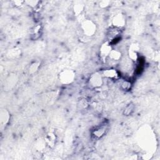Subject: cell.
Masks as SVG:
<instances>
[{"mask_svg": "<svg viewBox=\"0 0 160 160\" xmlns=\"http://www.w3.org/2000/svg\"><path fill=\"white\" fill-rule=\"evenodd\" d=\"M75 75L73 71L71 70H64L59 75V81L65 84H71L75 80Z\"/></svg>", "mask_w": 160, "mask_h": 160, "instance_id": "6da1fadb", "label": "cell"}, {"mask_svg": "<svg viewBox=\"0 0 160 160\" xmlns=\"http://www.w3.org/2000/svg\"><path fill=\"white\" fill-rule=\"evenodd\" d=\"M81 28L84 32V33L87 36H93L96 32L95 24L90 20L84 21L81 24Z\"/></svg>", "mask_w": 160, "mask_h": 160, "instance_id": "7a4b0ae2", "label": "cell"}, {"mask_svg": "<svg viewBox=\"0 0 160 160\" xmlns=\"http://www.w3.org/2000/svg\"><path fill=\"white\" fill-rule=\"evenodd\" d=\"M126 19L125 17L122 14L116 15L113 19V24L115 28H120L125 25Z\"/></svg>", "mask_w": 160, "mask_h": 160, "instance_id": "3957f363", "label": "cell"}, {"mask_svg": "<svg viewBox=\"0 0 160 160\" xmlns=\"http://www.w3.org/2000/svg\"><path fill=\"white\" fill-rule=\"evenodd\" d=\"M89 83L91 84L92 86L95 88L101 86L103 83L102 76L98 73L94 74L89 79Z\"/></svg>", "mask_w": 160, "mask_h": 160, "instance_id": "277c9868", "label": "cell"}, {"mask_svg": "<svg viewBox=\"0 0 160 160\" xmlns=\"http://www.w3.org/2000/svg\"><path fill=\"white\" fill-rule=\"evenodd\" d=\"M111 45L109 43H104L102 47H101V49H100V52H101V54L104 57H106V56H108L110 53L111 51Z\"/></svg>", "mask_w": 160, "mask_h": 160, "instance_id": "5b68a950", "label": "cell"}, {"mask_svg": "<svg viewBox=\"0 0 160 160\" xmlns=\"http://www.w3.org/2000/svg\"><path fill=\"white\" fill-rule=\"evenodd\" d=\"M108 56L114 61H118L121 58V53L117 50H111Z\"/></svg>", "mask_w": 160, "mask_h": 160, "instance_id": "8992f818", "label": "cell"}, {"mask_svg": "<svg viewBox=\"0 0 160 160\" xmlns=\"http://www.w3.org/2000/svg\"><path fill=\"white\" fill-rule=\"evenodd\" d=\"M104 75L109 78H115L118 76V73L115 70H107L104 72Z\"/></svg>", "mask_w": 160, "mask_h": 160, "instance_id": "52a82bcc", "label": "cell"}, {"mask_svg": "<svg viewBox=\"0 0 160 160\" xmlns=\"http://www.w3.org/2000/svg\"><path fill=\"white\" fill-rule=\"evenodd\" d=\"M83 5H77L75 6V12L76 13V15H79L80 13H81L82 10H83Z\"/></svg>", "mask_w": 160, "mask_h": 160, "instance_id": "ba28073f", "label": "cell"}, {"mask_svg": "<svg viewBox=\"0 0 160 160\" xmlns=\"http://www.w3.org/2000/svg\"><path fill=\"white\" fill-rule=\"evenodd\" d=\"M122 86H123V88L124 89H126H126H129L131 87V84H130V83H129V82L124 81V82L123 83Z\"/></svg>", "mask_w": 160, "mask_h": 160, "instance_id": "9c48e42d", "label": "cell"}]
</instances>
